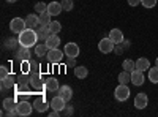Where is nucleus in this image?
<instances>
[{"label": "nucleus", "instance_id": "38", "mask_svg": "<svg viewBox=\"0 0 158 117\" xmlns=\"http://www.w3.org/2000/svg\"><path fill=\"white\" fill-rule=\"evenodd\" d=\"M114 51H115V52H117V54H122V48H120V46H118V44H115V48H114Z\"/></svg>", "mask_w": 158, "mask_h": 117}, {"label": "nucleus", "instance_id": "4", "mask_svg": "<svg viewBox=\"0 0 158 117\" xmlns=\"http://www.w3.org/2000/svg\"><path fill=\"white\" fill-rule=\"evenodd\" d=\"M115 48V43H112V40L108 36V38H103V40H100L98 43V51L101 54H111L112 51Z\"/></svg>", "mask_w": 158, "mask_h": 117}, {"label": "nucleus", "instance_id": "21", "mask_svg": "<svg viewBox=\"0 0 158 117\" xmlns=\"http://www.w3.org/2000/svg\"><path fill=\"white\" fill-rule=\"evenodd\" d=\"M15 84H16V76L15 74H8L6 77L2 79V87L3 89H11V87H15Z\"/></svg>", "mask_w": 158, "mask_h": 117}, {"label": "nucleus", "instance_id": "22", "mask_svg": "<svg viewBox=\"0 0 158 117\" xmlns=\"http://www.w3.org/2000/svg\"><path fill=\"white\" fill-rule=\"evenodd\" d=\"M60 87H59V81L56 77H49L46 79V90H51V92H57Z\"/></svg>", "mask_w": 158, "mask_h": 117}, {"label": "nucleus", "instance_id": "9", "mask_svg": "<svg viewBox=\"0 0 158 117\" xmlns=\"http://www.w3.org/2000/svg\"><path fill=\"white\" fill-rule=\"evenodd\" d=\"M49 105H51V108H52V109H56V111L62 112V111L65 109V106H67V101H65L60 95H57V97H54V98L51 100Z\"/></svg>", "mask_w": 158, "mask_h": 117}, {"label": "nucleus", "instance_id": "18", "mask_svg": "<svg viewBox=\"0 0 158 117\" xmlns=\"http://www.w3.org/2000/svg\"><path fill=\"white\" fill-rule=\"evenodd\" d=\"M30 56H32V54H30V48H25V46H21V48H19V51H18V59H19L21 62L32 60Z\"/></svg>", "mask_w": 158, "mask_h": 117}, {"label": "nucleus", "instance_id": "33", "mask_svg": "<svg viewBox=\"0 0 158 117\" xmlns=\"http://www.w3.org/2000/svg\"><path fill=\"white\" fill-rule=\"evenodd\" d=\"M141 5L146 8H153L156 5V0H141Z\"/></svg>", "mask_w": 158, "mask_h": 117}, {"label": "nucleus", "instance_id": "30", "mask_svg": "<svg viewBox=\"0 0 158 117\" xmlns=\"http://www.w3.org/2000/svg\"><path fill=\"white\" fill-rule=\"evenodd\" d=\"M18 44H19V38H8L6 43H5V48H8V49H15Z\"/></svg>", "mask_w": 158, "mask_h": 117}, {"label": "nucleus", "instance_id": "14", "mask_svg": "<svg viewBox=\"0 0 158 117\" xmlns=\"http://www.w3.org/2000/svg\"><path fill=\"white\" fill-rule=\"evenodd\" d=\"M35 30H36L38 38H40V40H43V41H46V40H48V36L52 33L51 29H49V25H41V24H40V27H36Z\"/></svg>", "mask_w": 158, "mask_h": 117}, {"label": "nucleus", "instance_id": "6", "mask_svg": "<svg viewBox=\"0 0 158 117\" xmlns=\"http://www.w3.org/2000/svg\"><path fill=\"white\" fill-rule=\"evenodd\" d=\"M79 46L76 44V43H67L65 44V48H63V52H65V56H67L68 59H76L77 56H79Z\"/></svg>", "mask_w": 158, "mask_h": 117}, {"label": "nucleus", "instance_id": "35", "mask_svg": "<svg viewBox=\"0 0 158 117\" xmlns=\"http://www.w3.org/2000/svg\"><path fill=\"white\" fill-rule=\"evenodd\" d=\"M8 74H10V71H8V68H6V67H2V68H0V79L6 77Z\"/></svg>", "mask_w": 158, "mask_h": 117}, {"label": "nucleus", "instance_id": "27", "mask_svg": "<svg viewBox=\"0 0 158 117\" xmlns=\"http://www.w3.org/2000/svg\"><path fill=\"white\" fill-rule=\"evenodd\" d=\"M122 68L131 73L133 70H136V62H135V60H131V59H125L123 63H122Z\"/></svg>", "mask_w": 158, "mask_h": 117}, {"label": "nucleus", "instance_id": "37", "mask_svg": "<svg viewBox=\"0 0 158 117\" xmlns=\"http://www.w3.org/2000/svg\"><path fill=\"white\" fill-rule=\"evenodd\" d=\"M67 67H68V68H71V67H76V59H70Z\"/></svg>", "mask_w": 158, "mask_h": 117}, {"label": "nucleus", "instance_id": "40", "mask_svg": "<svg viewBox=\"0 0 158 117\" xmlns=\"http://www.w3.org/2000/svg\"><path fill=\"white\" fill-rule=\"evenodd\" d=\"M155 65H156V67H158V57H156V60H155Z\"/></svg>", "mask_w": 158, "mask_h": 117}, {"label": "nucleus", "instance_id": "11", "mask_svg": "<svg viewBox=\"0 0 158 117\" xmlns=\"http://www.w3.org/2000/svg\"><path fill=\"white\" fill-rule=\"evenodd\" d=\"M62 11H63L62 2H51V3L48 5V13H49L51 16H59Z\"/></svg>", "mask_w": 158, "mask_h": 117}, {"label": "nucleus", "instance_id": "2", "mask_svg": "<svg viewBox=\"0 0 158 117\" xmlns=\"http://www.w3.org/2000/svg\"><path fill=\"white\" fill-rule=\"evenodd\" d=\"M130 87H128V84H118L117 87H115V90H114V97H115V100H118V101H127L128 98H130Z\"/></svg>", "mask_w": 158, "mask_h": 117}, {"label": "nucleus", "instance_id": "26", "mask_svg": "<svg viewBox=\"0 0 158 117\" xmlns=\"http://www.w3.org/2000/svg\"><path fill=\"white\" fill-rule=\"evenodd\" d=\"M128 82H131V73L123 70L120 74H118V84H128Z\"/></svg>", "mask_w": 158, "mask_h": 117}, {"label": "nucleus", "instance_id": "1", "mask_svg": "<svg viewBox=\"0 0 158 117\" xmlns=\"http://www.w3.org/2000/svg\"><path fill=\"white\" fill-rule=\"evenodd\" d=\"M18 38H19V46H25V48L36 46L35 43H38V40H40L35 29H25V30H22Z\"/></svg>", "mask_w": 158, "mask_h": 117}, {"label": "nucleus", "instance_id": "39", "mask_svg": "<svg viewBox=\"0 0 158 117\" xmlns=\"http://www.w3.org/2000/svg\"><path fill=\"white\" fill-rule=\"evenodd\" d=\"M6 2H8V3H15V2H16V0H6Z\"/></svg>", "mask_w": 158, "mask_h": 117}, {"label": "nucleus", "instance_id": "32", "mask_svg": "<svg viewBox=\"0 0 158 117\" xmlns=\"http://www.w3.org/2000/svg\"><path fill=\"white\" fill-rule=\"evenodd\" d=\"M62 6H63V11H71L73 10V0H62Z\"/></svg>", "mask_w": 158, "mask_h": 117}, {"label": "nucleus", "instance_id": "13", "mask_svg": "<svg viewBox=\"0 0 158 117\" xmlns=\"http://www.w3.org/2000/svg\"><path fill=\"white\" fill-rule=\"evenodd\" d=\"M33 108H35V111H38V112H44V111H48V108H51V105H48V101H46L43 97H40V98H35Z\"/></svg>", "mask_w": 158, "mask_h": 117}, {"label": "nucleus", "instance_id": "31", "mask_svg": "<svg viewBox=\"0 0 158 117\" xmlns=\"http://www.w3.org/2000/svg\"><path fill=\"white\" fill-rule=\"evenodd\" d=\"M35 11L38 13H43V11H48V3H44V2H38V3H35Z\"/></svg>", "mask_w": 158, "mask_h": 117}, {"label": "nucleus", "instance_id": "7", "mask_svg": "<svg viewBox=\"0 0 158 117\" xmlns=\"http://www.w3.org/2000/svg\"><path fill=\"white\" fill-rule=\"evenodd\" d=\"M18 112L19 115H30L32 114V109H33V105H30V103L27 100H22L18 103Z\"/></svg>", "mask_w": 158, "mask_h": 117}, {"label": "nucleus", "instance_id": "20", "mask_svg": "<svg viewBox=\"0 0 158 117\" xmlns=\"http://www.w3.org/2000/svg\"><path fill=\"white\" fill-rule=\"evenodd\" d=\"M74 76L77 77V79H85V77L89 76V70L85 67H82V65H76L74 67Z\"/></svg>", "mask_w": 158, "mask_h": 117}, {"label": "nucleus", "instance_id": "28", "mask_svg": "<svg viewBox=\"0 0 158 117\" xmlns=\"http://www.w3.org/2000/svg\"><path fill=\"white\" fill-rule=\"evenodd\" d=\"M16 106H18V103H16L15 98H5L3 100V109L5 111H10V109L16 108Z\"/></svg>", "mask_w": 158, "mask_h": 117}, {"label": "nucleus", "instance_id": "34", "mask_svg": "<svg viewBox=\"0 0 158 117\" xmlns=\"http://www.w3.org/2000/svg\"><path fill=\"white\" fill-rule=\"evenodd\" d=\"M74 112V109H73V106H65V109L60 112V115H71Z\"/></svg>", "mask_w": 158, "mask_h": 117}, {"label": "nucleus", "instance_id": "10", "mask_svg": "<svg viewBox=\"0 0 158 117\" xmlns=\"http://www.w3.org/2000/svg\"><path fill=\"white\" fill-rule=\"evenodd\" d=\"M144 71L141 70H133L131 71V84H135V86H142L144 84Z\"/></svg>", "mask_w": 158, "mask_h": 117}, {"label": "nucleus", "instance_id": "12", "mask_svg": "<svg viewBox=\"0 0 158 117\" xmlns=\"http://www.w3.org/2000/svg\"><path fill=\"white\" fill-rule=\"evenodd\" d=\"M57 92H59V95H60L65 101H67V103L73 98V89H71L70 86H60V89L57 90Z\"/></svg>", "mask_w": 158, "mask_h": 117}, {"label": "nucleus", "instance_id": "17", "mask_svg": "<svg viewBox=\"0 0 158 117\" xmlns=\"http://www.w3.org/2000/svg\"><path fill=\"white\" fill-rule=\"evenodd\" d=\"M25 24H27V29H36L38 25H40V18H38V15H35V13L29 15L27 18H25Z\"/></svg>", "mask_w": 158, "mask_h": 117}, {"label": "nucleus", "instance_id": "3", "mask_svg": "<svg viewBox=\"0 0 158 117\" xmlns=\"http://www.w3.org/2000/svg\"><path fill=\"white\" fill-rule=\"evenodd\" d=\"M27 29V24H25V19H22V18H13L11 21H10V30L13 32V33H21L22 30H25Z\"/></svg>", "mask_w": 158, "mask_h": 117}, {"label": "nucleus", "instance_id": "29", "mask_svg": "<svg viewBox=\"0 0 158 117\" xmlns=\"http://www.w3.org/2000/svg\"><path fill=\"white\" fill-rule=\"evenodd\" d=\"M49 29H51L52 33H59V32L62 30V24H60L59 21H52V22L49 24Z\"/></svg>", "mask_w": 158, "mask_h": 117}, {"label": "nucleus", "instance_id": "23", "mask_svg": "<svg viewBox=\"0 0 158 117\" xmlns=\"http://www.w3.org/2000/svg\"><path fill=\"white\" fill-rule=\"evenodd\" d=\"M48 51H49V48L46 46V43L36 44V46H35V56H38V57H46Z\"/></svg>", "mask_w": 158, "mask_h": 117}, {"label": "nucleus", "instance_id": "36", "mask_svg": "<svg viewBox=\"0 0 158 117\" xmlns=\"http://www.w3.org/2000/svg\"><path fill=\"white\" fill-rule=\"evenodd\" d=\"M128 5L130 6H138V5H141V0H128Z\"/></svg>", "mask_w": 158, "mask_h": 117}, {"label": "nucleus", "instance_id": "25", "mask_svg": "<svg viewBox=\"0 0 158 117\" xmlns=\"http://www.w3.org/2000/svg\"><path fill=\"white\" fill-rule=\"evenodd\" d=\"M38 18H40V24H41V25H49L51 22H52V16L49 15V13L48 11H43V13H40V15H38Z\"/></svg>", "mask_w": 158, "mask_h": 117}, {"label": "nucleus", "instance_id": "16", "mask_svg": "<svg viewBox=\"0 0 158 117\" xmlns=\"http://www.w3.org/2000/svg\"><path fill=\"white\" fill-rule=\"evenodd\" d=\"M44 43H46V46H48L49 49H56V48H59V44H60V38H59L57 33H51Z\"/></svg>", "mask_w": 158, "mask_h": 117}, {"label": "nucleus", "instance_id": "8", "mask_svg": "<svg viewBox=\"0 0 158 117\" xmlns=\"http://www.w3.org/2000/svg\"><path fill=\"white\" fill-rule=\"evenodd\" d=\"M147 105H149V97H147V94H146V92L138 94L136 98H135V106H136V109H144Z\"/></svg>", "mask_w": 158, "mask_h": 117}, {"label": "nucleus", "instance_id": "24", "mask_svg": "<svg viewBox=\"0 0 158 117\" xmlns=\"http://www.w3.org/2000/svg\"><path fill=\"white\" fill-rule=\"evenodd\" d=\"M149 81L152 84H158V67H150L149 68Z\"/></svg>", "mask_w": 158, "mask_h": 117}, {"label": "nucleus", "instance_id": "15", "mask_svg": "<svg viewBox=\"0 0 158 117\" xmlns=\"http://www.w3.org/2000/svg\"><path fill=\"white\" fill-rule=\"evenodd\" d=\"M109 38L112 40V43L120 44V43H123V32L120 29H112L109 32Z\"/></svg>", "mask_w": 158, "mask_h": 117}, {"label": "nucleus", "instance_id": "19", "mask_svg": "<svg viewBox=\"0 0 158 117\" xmlns=\"http://www.w3.org/2000/svg\"><path fill=\"white\" fill-rule=\"evenodd\" d=\"M149 68H150V62H149V59H146V57H139V59L136 60V70L149 71Z\"/></svg>", "mask_w": 158, "mask_h": 117}, {"label": "nucleus", "instance_id": "5", "mask_svg": "<svg viewBox=\"0 0 158 117\" xmlns=\"http://www.w3.org/2000/svg\"><path fill=\"white\" fill-rule=\"evenodd\" d=\"M63 56H65V52H62L59 48H56V49H49V51H48V54H46L49 63H60L62 59H63Z\"/></svg>", "mask_w": 158, "mask_h": 117}]
</instances>
